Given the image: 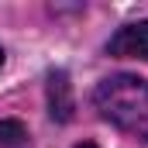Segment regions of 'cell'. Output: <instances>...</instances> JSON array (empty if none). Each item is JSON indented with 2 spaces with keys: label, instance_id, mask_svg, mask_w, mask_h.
Here are the masks:
<instances>
[{
  "label": "cell",
  "instance_id": "1",
  "mask_svg": "<svg viewBox=\"0 0 148 148\" xmlns=\"http://www.w3.org/2000/svg\"><path fill=\"white\" fill-rule=\"evenodd\" d=\"M93 103L103 121H110L124 134L148 145V79H138L127 73L107 76L93 90Z\"/></svg>",
  "mask_w": 148,
  "mask_h": 148
},
{
  "label": "cell",
  "instance_id": "2",
  "mask_svg": "<svg viewBox=\"0 0 148 148\" xmlns=\"http://www.w3.org/2000/svg\"><path fill=\"white\" fill-rule=\"evenodd\" d=\"M107 52L117 55V59H148V21L124 24L107 41Z\"/></svg>",
  "mask_w": 148,
  "mask_h": 148
},
{
  "label": "cell",
  "instance_id": "3",
  "mask_svg": "<svg viewBox=\"0 0 148 148\" xmlns=\"http://www.w3.org/2000/svg\"><path fill=\"white\" fill-rule=\"evenodd\" d=\"M48 114L59 124H66L73 117V90H69V76L62 69L48 76Z\"/></svg>",
  "mask_w": 148,
  "mask_h": 148
},
{
  "label": "cell",
  "instance_id": "4",
  "mask_svg": "<svg viewBox=\"0 0 148 148\" xmlns=\"http://www.w3.org/2000/svg\"><path fill=\"white\" fill-rule=\"evenodd\" d=\"M0 148H28V127L21 121H0Z\"/></svg>",
  "mask_w": 148,
  "mask_h": 148
},
{
  "label": "cell",
  "instance_id": "5",
  "mask_svg": "<svg viewBox=\"0 0 148 148\" xmlns=\"http://www.w3.org/2000/svg\"><path fill=\"white\" fill-rule=\"evenodd\" d=\"M76 148H97V145H93V141H79Z\"/></svg>",
  "mask_w": 148,
  "mask_h": 148
},
{
  "label": "cell",
  "instance_id": "6",
  "mask_svg": "<svg viewBox=\"0 0 148 148\" xmlns=\"http://www.w3.org/2000/svg\"><path fill=\"white\" fill-rule=\"evenodd\" d=\"M0 66H3V48H0Z\"/></svg>",
  "mask_w": 148,
  "mask_h": 148
}]
</instances>
